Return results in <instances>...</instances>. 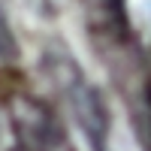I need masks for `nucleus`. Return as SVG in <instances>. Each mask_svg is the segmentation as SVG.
Returning a JSON list of instances; mask_svg holds the SVG:
<instances>
[{"label":"nucleus","mask_w":151,"mask_h":151,"mask_svg":"<svg viewBox=\"0 0 151 151\" xmlns=\"http://www.w3.org/2000/svg\"><path fill=\"white\" fill-rule=\"evenodd\" d=\"M18 151H27V148H18Z\"/></svg>","instance_id":"7ed1b4c3"},{"label":"nucleus","mask_w":151,"mask_h":151,"mask_svg":"<svg viewBox=\"0 0 151 151\" xmlns=\"http://www.w3.org/2000/svg\"><path fill=\"white\" fill-rule=\"evenodd\" d=\"M12 127H15L21 145L27 151H58L67 148V136L60 130L55 112L33 97L12 100Z\"/></svg>","instance_id":"f257e3e1"},{"label":"nucleus","mask_w":151,"mask_h":151,"mask_svg":"<svg viewBox=\"0 0 151 151\" xmlns=\"http://www.w3.org/2000/svg\"><path fill=\"white\" fill-rule=\"evenodd\" d=\"M70 103L76 112V121L82 124V130L88 133V139L94 142L97 151H106V130H109V115L100 97L91 85H85L82 79L70 88Z\"/></svg>","instance_id":"f03ea898"}]
</instances>
